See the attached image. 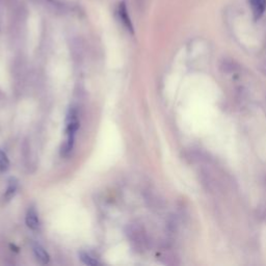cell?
I'll return each instance as SVG.
<instances>
[{
    "instance_id": "cell-2",
    "label": "cell",
    "mask_w": 266,
    "mask_h": 266,
    "mask_svg": "<svg viewBox=\"0 0 266 266\" xmlns=\"http://www.w3.org/2000/svg\"><path fill=\"white\" fill-rule=\"evenodd\" d=\"M118 14H119V18L121 20L122 24L124 25V27L130 31V33H133V25H132V22H131V19H130V16H129V13H128V8H127V5H126V2H121L120 5H119V8H118Z\"/></svg>"
},
{
    "instance_id": "cell-1",
    "label": "cell",
    "mask_w": 266,
    "mask_h": 266,
    "mask_svg": "<svg viewBox=\"0 0 266 266\" xmlns=\"http://www.w3.org/2000/svg\"><path fill=\"white\" fill-rule=\"evenodd\" d=\"M67 127H66V141L63 143L61 147V154L62 155H68L73 149L74 145V138H75V133L79 128V121H78V114L77 111L71 108L68 112L67 115V121H66Z\"/></svg>"
},
{
    "instance_id": "cell-10",
    "label": "cell",
    "mask_w": 266,
    "mask_h": 266,
    "mask_svg": "<svg viewBox=\"0 0 266 266\" xmlns=\"http://www.w3.org/2000/svg\"><path fill=\"white\" fill-rule=\"evenodd\" d=\"M259 69H260V71L264 74V75H266V60H264V61L261 63L260 67H259Z\"/></svg>"
},
{
    "instance_id": "cell-5",
    "label": "cell",
    "mask_w": 266,
    "mask_h": 266,
    "mask_svg": "<svg viewBox=\"0 0 266 266\" xmlns=\"http://www.w3.org/2000/svg\"><path fill=\"white\" fill-rule=\"evenodd\" d=\"M33 251H34V254L36 258L43 264H46L49 262L50 260V256L49 254L46 252V250L41 246V244L39 243H35L33 246Z\"/></svg>"
},
{
    "instance_id": "cell-9",
    "label": "cell",
    "mask_w": 266,
    "mask_h": 266,
    "mask_svg": "<svg viewBox=\"0 0 266 266\" xmlns=\"http://www.w3.org/2000/svg\"><path fill=\"white\" fill-rule=\"evenodd\" d=\"M135 7L140 10V12H144V10L147 8L149 0H134Z\"/></svg>"
},
{
    "instance_id": "cell-6",
    "label": "cell",
    "mask_w": 266,
    "mask_h": 266,
    "mask_svg": "<svg viewBox=\"0 0 266 266\" xmlns=\"http://www.w3.org/2000/svg\"><path fill=\"white\" fill-rule=\"evenodd\" d=\"M17 188H18V180L16 178H10L8 180V186L4 195V198L6 201H9L15 196Z\"/></svg>"
},
{
    "instance_id": "cell-11",
    "label": "cell",
    "mask_w": 266,
    "mask_h": 266,
    "mask_svg": "<svg viewBox=\"0 0 266 266\" xmlns=\"http://www.w3.org/2000/svg\"><path fill=\"white\" fill-rule=\"evenodd\" d=\"M6 1H7V0H0V6L3 5L4 3H6Z\"/></svg>"
},
{
    "instance_id": "cell-4",
    "label": "cell",
    "mask_w": 266,
    "mask_h": 266,
    "mask_svg": "<svg viewBox=\"0 0 266 266\" xmlns=\"http://www.w3.org/2000/svg\"><path fill=\"white\" fill-rule=\"evenodd\" d=\"M25 222L29 229L31 230H38L40 228V219H39V215L38 212L36 211L35 208H29L27 213H26V217H25Z\"/></svg>"
},
{
    "instance_id": "cell-8",
    "label": "cell",
    "mask_w": 266,
    "mask_h": 266,
    "mask_svg": "<svg viewBox=\"0 0 266 266\" xmlns=\"http://www.w3.org/2000/svg\"><path fill=\"white\" fill-rule=\"evenodd\" d=\"M9 167V160L7 158V155L2 150H0V171L5 172Z\"/></svg>"
},
{
    "instance_id": "cell-7",
    "label": "cell",
    "mask_w": 266,
    "mask_h": 266,
    "mask_svg": "<svg viewBox=\"0 0 266 266\" xmlns=\"http://www.w3.org/2000/svg\"><path fill=\"white\" fill-rule=\"evenodd\" d=\"M79 259L82 261L83 264L89 265V266H95V265L99 264L97 260H96L95 258H93L91 255H89L86 252H80L79 253Z\"/></svg>"
},
{
    "instance_id": "cell-3",
    "label": "cell",
    "mask_w": 266,
    "mask_h": 266,
    "mask_svg": "<svg viewBox=\"0 0 266 266\" xmlns=\"http://www.w3.org/2000/svg\"><path fill=\"white\" fill-rule=\"evenodd\" d=\"M250 5L255 20H259L266 10V0H250Z\"/></svg>"
}]
</instances>
